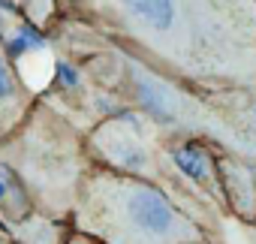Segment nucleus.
I'll return each mask as SVG.
<instances>
[{
	"label": "nucleus",
	"instance_id": "obj_7",
	"mask_svg": "<svg viewBox=\"0 0 256 244\" xmlns=\"http://www.w3.org/2000/svg\"><path fill=\"white\" fill-rule=\"evenodd\" d=\"M229 100H235V106H229L226 100L211 96L217 114L226 124V151L256 163V90L250 94H226Z\"/></svg>",
	"mask_w": 256,
	"mask_h": 244
},
{
	"label": "nucleus",
	"instance_id": "obj_10",
	"mask_svg": "<svg viewBox=\"0 0 256 244\" xmlns=\"http://www.w3.org/2000/svg\"><path fill=\"white\" fill-rule=\"evenodd\" d=\"M28 214H34L28 190L22 187V181L16 178V172L6 163H0V220L12 226V223L24 220Z\"/></svg>",
	"mask_w": 256,
	"mask_h": 244
},
{
	"label": "nucleus",
	"instance_id": "obj_5",
	"mask_svg": "<svg viewBox=\"0 0 256 244\" xmlns=\"http://www.w3.org/2000/svg\"><path fill=\"white\" fill-rule=\"evenodd\" d=\"M84 148H88V157L94 166L124 172V175H139V178H148V181H157L166 187L163 172H169V169H166L163 151H160V157L151 151V145L142 139V124L130 112L100 120L84 136Z\"/></svg>",
	"mask_w": 256,
	"mask_h": 244
},
{
	"label": "nucleus",
	"instance_id": "obj_9",
	"mask_svg": "<svg viewBox=\"0 0 256 244\" xmlns=\"http://www.w3.org/2000/svg\"><path fill=\"white\" fill-rule=\"evenodd\" d=\"M10 232H12L16 244H66L72 226H70V220H54V217L34 211L24 220L12 223Z\"/></svg>",
	"mask_w": 256,
	"mask_h": 244
},
{
	"label": "nucleus",
	"instance_id": "obj_3",
	"mask_svg": "<svg viewBox=\"0 0 256 244\" xmlns=\"http://www.w3.org/2000/svg\"><path fill=\"white\" fill-rule=\"evenodd\" d=\"M0 163L16 172L34 211L54 220H70L78 184L90 169L84 136L46 102H34L28 118L0 142Z\"/></svg>",
	"mask_w": 256,
	"mask_h": 244
},
{
	"label": "nucleus",
	"instance_id": "obj_11",
	"mask_svg": "<svg viewBox=\"0 0 256 244\" xmlns=\"http://www.w3.org/2000/svg\"><path fill=\"white\" fill-rule=\"evenodd\" d=\"M66 244H100V241H94V238H88V235H82V232H70V238H66Z\"/></svg>",
	"mask_w": 256,
	"mask_h": 244
},
{
	"label": "nucleus",
	"instance_id": "obj_8",
	"mask_svg": "<svg viewBox=\"0 0 256 244\" xmlns=\"http://www.w3.org/2000/svg\"><path fill=\"white\" fill-rule=\"evenodd\" d=\"M30 108H34V96H30L28 84L22 82L16 64L6 58V52L0 48V142L28 118Z\"/></svg>",
	"mask_w": 256,
	"mask_h": 244
},
{
	"label": "nucleus",
	"instance_id": "obj_12",
	"mask_svg": "<svg viewBox=\"0 0 256 244\" xmlns=\"http://www.w3.org/2000/svg\"><path fill=\"white\" fill-rule=\"evenodd\" d=\"M0 244H16V238H12V232L4 220H0Z\"/></svg>",
	"mask_w": 256,
	"mask_h": 244
},
{
	"label": "nucleus",
	"instance_id": "obj_1",
	"mask_svg": "<svg viewBox=\"0 0 256 244\" xmlns=\"http://www.w3.org/2000/svg\"><path fill=\"white\" fill-rule=\"evenodd\" d=\"M118 48L193 94L256 90V0H88Z\"/></svg>",
	"mask_w": 256,
	"mask_h": 244
},
{
	"label": "nucleus",
	"instance_id": "obj_4",
	"mask_svg": "<svg viewBox=\"0 0 256 244\" xmlns=\"http://www.w3.org/2000/svg\"><path fill=\"white\" fill-rule=\"evenodd\" d=\"M118 54L124 60V78L133 106L154 127L169 130V136H199L226 148V124L214 106H208L199 94L178 84L175 78L151 70L130 52L118 48Z\"/></svg>",
	"mask_w": 256,
	"mask_h": 244
},
{
	"label": "nucleus",
	"instance_id": "obj_6",
	"mask_svg": "<svg viewBox=\"0 0 256 244\" xmlns=\"http://www.w3.org/2000/svg\"><path fill=\"white\" fill-rule=\"evenodd\" d=\"M217 178L223 193V211L244 226H256V163L220 148Z\"/></svg>",
	"mask_w": 256,
	"mask_h": 244
},
{
	"label": "nucleus",
	"instance_id": "obj_2",
	"mask_svg": "<svg viewBox=\"0 0 256 244\" xmlns=\"http://www.w3.org/2000/svg\"><path fill=\"white\" fill-rule=\"evenodd\" d=\"M70 226L100 244H214L205 220L172 190L94 163L78 184Z\"/></svg>",
	"mask_w": 256,
	"mask_h": 244
}]
</instances>
